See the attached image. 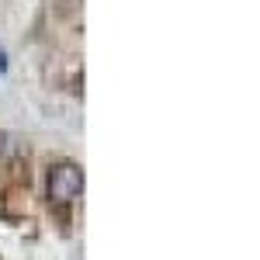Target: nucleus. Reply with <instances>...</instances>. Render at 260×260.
Listing matches in <instances>:
<instances>
[{"instance_id":"obj_1","label":"nucleus","mask_w":260,"mask_h":260,"mask_svg":"<svg viewBox=\"0 0 260 260\" xmlns=\"http://www.w3.org/2000/svg\"><path fill=\"white\" fill-rule=\"evenodd\" d=\"M45 191L52 205H73L83 194V167L73 160H59L49 167V180H45Z\"/></svg>"},{"instance_id":"obj_2","label":"nucleus","mask_w":260,"mask_h":260,"mask_svg":"<svg viewBox=\"0 0 260 260\" xmlns=\"http://www.w3.org/2000/svg\"><path fill=\"white\" fill-rule=\"evenodd\" d=\"M0 73H7V52L0 49Z\"/></svg>"}]
</instances>
